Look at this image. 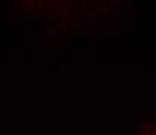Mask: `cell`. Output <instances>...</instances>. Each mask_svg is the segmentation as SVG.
<instances>
[{
    "label": "cell",
    "instance_id": "6",
    "mask_svg": "<svg viewBox=\"0 0 156 135\" xmlns=\"http://www.w3.org/2000/svg\"><path fill=\"white\" fill-rule=\"evenodd\" d=\"M69 16H70V14H69V11H67V9H66V11H61V17H63V19H67Z\"/></svg>",
    "mask_w": 156,
    "mask_h": 135
},
{
    "label": "cell",
    "instance_id": "2",
    "mask_svg": "<svg viewBox=\"0 0 156 135\" xmlns=\"http://www.w3.org/2000/svg\"><path fill=\"white\" fill-rule=\"evenodd\" d=\"M84 20H86V26L95 25V22H97V14H95V12H86Z\"/></svg>",
    "mask_w": 156,
    "mask_h": 135
},
{
    "label": "cell",
    "instance_id": "7",
    "mask_svg": "<svg viewBox=\"0 0 156 135\" xmlns=\"http://www.w3.org/2000/svg\"><path fill=\"white\" fill-rule=\"evenodd\" d=\"M139 135H153V134H152V132H147V131H140Z\"/></svg>",
    "mask_w": 156,
    "mask_h": 135
},
{
    "label": "cell",
    "instance_id": "1",
    "mask_svg": "<svg viewBox=\"0 0 156 135\" xmlns=\"http://www.w3.org/2000/svg\"><path fill=\"white\" fill-rule=\"evenodd\" d=\"M58 48H59V50H73V40H70V39L59 40Z\"/></svg>",
    "mask_w": 156,
    "mask_h": 135
},
{
    "label": "cell",
    "instance_id": "3",
    "mask_svg": "<svg viewBox=\"0 0 156 135\" xmlns=\"http://www.w3.org/2000/svg\"><path fill=\"white\" fill-rule=\"evenodd\" d=\"M42 36L44 37H47V36H49V37H58V33L53 30L50 25H45L44 30H42Z\"/></svg>",
    "mask_w": 156,
    "mask_h": 135
},
{
    "label": "cell",
    "instance_id": "4",
    "mask_svg": "<svg viewBox=\"0 0 156 135\" xmlns=\"http://www.w3.org/2000/svg\"><path fill=\"white\" fill-rule=\"evenodd\" d=\"M86 48V44H84V40H77V42H73V50H84Z\"/></svg>",
    "mask_w": 156,
    "mask_h": 135
},
{
    "label": "cell",
    "instance_id": "5",
    "mask_svg": "<svg viewBox=\"0 0 156 135\" xmlns=\"http://www.w3.org/2000/svg\"><path fill=\"white\" fill-rule=\"evenodd\" d=\"M52 28L55 30V31H59V33H61V31H64V26H63V25H59V23H55V25L52 26Z\"/></svg>",
    "mask_w": 156,
    "mask_h": 135
},
{
    "label": "cell",
    "instance_id": "8",
    "mask_svg": "<svg viewBox=\"0 0 156 135\" xmlns=\"http://www.w3.org/2000/svg\"><path fill=\"white\" fill-rule=\"evenodd\" d=\"M148 115H150V117H156V110H148Z\"/></svg>",
    "mask_w": 156,
    "mask_h": 135
}]
</instances>
